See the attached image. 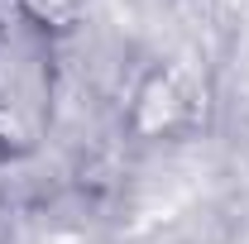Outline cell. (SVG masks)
<instances>
[{"mask_svg":"<svg viewBox=\"0 0 249 244\" xmlns=\"http://www.w3.org/2000/svg\"><path fill=\"white\" fill-rule=\"evenodd\" d=\"M201 110H206V91L196 87V77L178 62H163L134 87L129 129L139 139H178L201 120Z\"/></svg>","mask_w":249,"mask_h":244,"instance_id":"7a4b0ae2","label":"cell"},{"mask_svg":"<svg viewBox=\"0 0 249 244\" xmlns=\"http://www.w3.org/2000/svg\"><path fill=\"white\" fill-rule=\"evenodd\" d=\"M10 5L24 10V15H34L38 24H48L53 34H62L67 24H77V15H82L87 0H10Z\"/></svg>","mask_w":249,"mask_h":244,"instance_id":"3957f363","label":"cell"},{"mask_svg":"<svg viewBox=\"0 0 249 244\" xmlns=\"http://www.w3.org/2000/svg\"><path fill=\"white\" fill-rule=\"evenodd\" d=\"M58 38L10 0L0 5V163H24L53 139Z\"/></svg>","mask_w":249,"mask_h":244,"instance_id":"6da1fadb","label":"cell"}]
</instances>
